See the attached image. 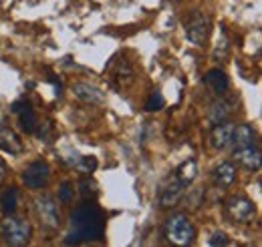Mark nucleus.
I'll return each instance as SVG.
<instances>
[{
    "instance_id": "nucleus-1",
    "label": "nucleus",
    "mask_w": 262,
    "mask_h": 247,
    "mask_svg": "<svg viewBox=\"0 0 262 247\" xmlns=\"http://www.w3.org/2000/svg\"><path fill=\"white\" fill-rule=\"evenodd\" d=\"M105 235V217L93 201H87L79 205L71 213V233L67 235L65 243H85V241H97Z\"/></svg>"
},
{
    "instance_id": "nucleus-2",
    "label": "nucleus",
    "mask_w": 262,
    "mask_h": 247,
    "mask_svg": "<svg viewBox=\"0 0 262 247\" xmlns=\"http://www.w3.org/2000/svg\"><path fill=\"white\" fill-rule=\"evenodd\" d=\"M165 237L173 245H192L196 239V227L186 213H176L165 221Z\"/></svg>"
},
{
    "instance_id": "nucleus-3",
    "label": "nucleus",
    "mask_w": 262,
    "mask_h": 247,
    "mask_svg": "<svg viewBox=\"0 0 262 247\" xmlns=\"http://www.w3.org/2000/svg\"><path fill=\"white\" fill-rule=\"evenodd\" d=\"M0 233H2L6 245L23 247L31 241L33 229H31V223H29L27 219H20V217H14V215H6V219H4L2 225H0Z\"/></svg>"
},
{
    "instance_id": "nucleus-4",
    "label": "nucleus",
    "mask_w": 262,
    "mask_h": 247,
    "mask_svg": "<svg viewBox=\"0 0 262 247\" xmlns=\"http://www.w3.org/2000/svg\"><path fill=\"white\" fill-rule=\"evenodd\" d=\"M34 211L40 221V227H45L47 231H57L61 227V211L53 195H40L34 201Z\"/></svg>"
},
{
    "instance_id": "nucleus-5",
    "label": "nucleus",
    "mask_w": 262,
    "mask_h": 247,
    "mask_svg": "<svg viewBox=\"0 0 262 247\" xmlns=\"http://www.w3.org/2000/svg\"><path fill=\"white\" fill-rule=\"evenodd\" d=\"M210 29L212 22L204 12H192V16L186 20V36L196 46H204V42L210 36Z\"/></svg>"
},
{
    "instance_id": "nucleus-6",
    "label": "nucleus",
    "mask_w": 262,
    "mask_h": 247,
    "mask_svg": "<svg viewBox=\"0 0 262 247\" xmlns=\"http://www.w3.org/2000/svg\"><path fill=\"white\" fill-rule=\"evenodd\" d=\"M49 179H51V167L45 161H34L23 173V181L29 189H42L49 183Z\"/></svg>"
},
{
    "instance_id": "nucleus-7",
    "label": "nucleus",
    "mask_w": 262,
    "mask_h": 247,
    "mask_svg": "<svg viewBox=\"0 0 262 247\" xmlns=\"http://www.w3.org/2000/svg\"><path fill=\"white\" fill-rule=\"evenodd\" d=\"M226 207L236 223H250L256 215V205L246 197H230Z\"/></svg>"
},
{
    "instance_id": "nucleus-8",
    "label": "nucleus",
    "mask_w": 262,
    "mask_h": 247,
    "mask_svg": "<svg viewBox=\"0 0 262 247\" xmlns=\"http://www.w3.org/2000/svg\"><path fill=\"white\" fill-rule=\"evenodd\" d=\"M234 127L236 125L228 123V121H222V123H216L212 133H210V145L216 149V151H224L232 145V135H234Z\"/></svg>"
},
{
    "instance_id": "nucleus-9",
    "label": "nucleus",
    "mask_w": 262,
    "mask_h": 247,
    "mask_svg": "<svg viewBox=\"0 0 262 247\" xmlns=\"http://www.w3.org/2000/svg\"><path fill=\"white\" fill-rule=\"evenodd\" d=\"M10 111H12L14 115H18V121H20L23 131H27V133H36V129H38V117H36L34 109L27 101H16Z\"/></svg>"
},
{
    "instance_id": "nucleus-10",
    "label": "nucleus",
    "mask_w": 262,
    "mask_h": 247,
    "mask_svg": "<svg viewBox=\"0 0 262 247\" xmlns=\"http://www.w3.org/2000/svg\"><path fill=\"white\" fill-rule=\"evenodd\" d=\"M234 157L236 161L246 167L248 171H260V165H262V157H260V147L254 143V145H248L244 149H238L234 151Z\"/></svg>"
},
{
    "instance_id": "nucleus-11",
    "label": "nucleus",
    "mask_w": 262,
    "mask_h": 247,
    "mask_svg": "<svg viewBox=\"0 0 262 247\" xmlns=\"http://www.w3.org/2000/svg\"><path fill=\"white\" fill-rule=\"evenodd\" d=\"M0 149L10 155H20L25 151V145H23L20 137L10 127L0 125Z\"/></svg>"
},
{
    "instance_id": "nucleus-12",
    "label": "nucleus",
    "mask_w": 262,
    "mask_h": 247,
    "mask_svg": "<svg viewBox=\"0 0 262 247\" xmlns=\"http://www.w3.org/2000/svg\"><path fill=\"white\" fill-rule=\"evenodd\" d=\"M73 93H75V96L79 101L89 103V105H101V103H105V93L101 89H97V87H93V85H87V83L73 85Z\"/></svg>"
},
{
    "instance_id": "nucleus-13",
    "label": "nucleus",
    "mask_w": 262,
    "mask_h": 247,
    "mask_svg": "<svg viewBox=\"0 0 262 247\" xmlns=\"http://www.w3.org/2000/svg\"><path fill=\"white\" fill-rule=\"evenodd\" d=\"M204 85H206L214 94L220 96V94H224L226 91H228L230 81H228V77H226L224 70H220V68H212V70L206 72V77H204Z\"/></svg>"
},
{
    "instance_id": "nucleus-14",
    "label": "nucleus",
    "mask_w": 262,
    "mask_h": 247,
    "mask_svg": "<svg viewBox=\"0 0 262 247\" xmlns=\"http://www.w3.org/2000/svg\"><path fill=\"white\" fill-rule=\"evenodd\" d=\"M184 197V185L173 179L169 185H165L162 189V195H160V207L162 209H169V207H176Z\"/></svg>"
},
{
    "instance_id": "nucleus-15",
    "label": "nucleus",
    "mask_w": 262,
    "mask_h": 247,
    "mask_svg": "<svg viewBox=\"0 0 262 247\" xmlns=\"http://www.w3.org/2000/svg\"><path fill=\"white\" fill-rule=\"evenodd\" d=\"M236 177H238V169H236V165L232 163V161H224V163H220L218 167H216V171H214V181H216V185L218 187H224V189H228L236 183Z\"/></svg>"
},
{
    "instance_id": "nucleus-16",
    "label": "nucleus",
    "mask_w": 262,
    "mask_h": 247,
    "mask_svg": "<svg viewBox=\"0 0 262 247\" xmlns=\"http://www.w3.org/2000/svg\"><path fill=\"white\" fill-rule=\"evenodd\" d=\"M254 129L250 125H238L234 127V135H232V145H234V151L238 149H244L248 145H254Z\"/></svg>"
},
{
    "instance_id": "nucleus-17",
    "label": "nucleus",
    "mask_w": 262,
    "mask_h": 247,
    "mask_svg": "<svg viewBox=\"0 0 262 247\" xmlns=\"http://www.w3.org/2000/svg\"><path fill=\"white\" fill-rule=\"evenodd\" d=\"M198 177V161L196 159H188L184 161L178 169H176V179L182 183L184 187L192 185Z\"/></svg>"
},
{
    "instance_id": "nucleus-18",
    "label": "nucleus",
    "mask_w": 262,
    "mask_h": 247,
    "mask_svg": "<svg viewBox=\"0 0 262 247\" xmlns=\"http://www.w3.org/2000/svg\"><path fill=\"white\" fill-rule=\"evenodd\" d=\"M16 207H18V189L16 187H10L6 189L2 195H0V211L6 215H14L16 213Z\"/></svg>"
},
{
    "instance_id": "nucleus-19",
    "label": "nucleus",
    "mask_w": 262,
    "mask_h": 247,
    "mask_svg": "<svg viewBox=\"0 0 262 247\" xmlns=\"http://www.w3.org/2000/svg\"><path fill=\"white\" fill-rule=\"evenodd\" d=\"M71 165H73L79 173H83V175H91V173L97 169V159H95V157H89V155H83V157L77 155V159H73Z\"/></svg>"
},
{
    "instance_id": "nucleus-20",
    "label": "nucleus",
    "mask_w": 262,
    "mask_h": 247,
    "mask_svg": "<svg viewBox=\"0 0 262 247\" xmlns=\"http://www.w3.org/2000/svg\"><path fill=\"white\" fill-rule=\"evenodd\" d=\"M230 115V105L226 101H216L212 107H210V121L216 125V123H222V121H226Z\"/></svg>"
},
{
    "instance_id": "nucleus-21",
    "label": "nucleus",
    "mask_w": 262,
    "mask_h": 247,
    "mask_svg": "<svg viewBox=\"0 0 262 247\" xmlns=\"http://www.w3.org/2000/svg\"><path fill=\"white\" fill-rule=\"evenodd\" d=\"M133 79H135V72L129 66V62L121 61L119 66H117V70H115V81L125 89V87H129L131 83H133Z\"/></svg>"
},
{
    "instance_id": "nucleus-22",
    "label": "nucleus",
    "mask_w": 262,
    "mask_h": 247,
    "mask_svg": "<svg viewBox=\"0 0 262 247\" xmlns=\"http://www.w3.org/2000/svg\"><path fill=\"white\" fill-rule=\"evenodd\" d=\"M165 107V96L160 91H156V93H151V96L147 98V103H145V111H149V113H156V111H162Z\"/></svg>"
},
{
    "instance_id": "nucleus-23",
    "label": "nucleus",
    "mask_w": 262,
    "mask_h": 247,
    "mask_svg": "<svg viewBox=\"0 0 262 247\" xmlns=\"http://www.w3.org/2000/svg\"><path fill=\"white\" fill-rule=\"evenodd\" d=\"M79 187H81V195H83V199H87V201H89V199L93 201V199L99 195L97 183H95L93 179H83Z\"/></svg>"
},
{
    "instance_id": "nucleus-24",
    "label": "nucleus",
    "mask_w": 262,
    "mask_h": 247,
    "mask_svg": "<svg viewBox=\"0 0 262 247\" xmlns=\"http://www.w3.org/2000/svg\"><path fill=\"white\" fill-rule=\"evenodd\" d=\"M73 197H75L73 183H71V181H65V183L61 185V189H59V201H61V203H65V205H69V203L73 201Z\"/></svg>"
},
{
    "instance_id": "nucleus-25",
    "label": "nucleus",
    "mask_w": 262,
    "mask_h": 247,
    "mask_svg": "<svg viewBox=\"0 0 262 247\" xmlns=\"http://www.w3.org/2000/svg\"><path fill=\"white\" fill-rule=\"evenodd\" d=\"M226 53H228V38H226V32L222 31L218 38V46H216V57H226Z\"/></svg>"
},
{
    "instance_id": "nucleus-26",
    "label": "nucleus",
    "mask_w": 262,
    "mask_h": 247,
    "mask_svg": "<svg viewBox=\"0 0 262 247\" xmlns=\"http://www.w3.org/2000/svg\"><path fill=\"white\" fill-rule=\"evenodd\" d=\"M208 243L210 245H228V237H226V233H222V231H218V233H214L210 239H208Z\"/></svg>"
},
{
    "instance_id": "nucleus-27",
    "label": "nucleus",
    "mask_w": 262,
    "mask_h": 247,
    "mask_svg": "<svg viewBox=\"0 0 262 247\" xmlns=\"http://www.w3.org/2000/svg\"><path fill=\"white\" fill-rule=\"evenodd\" d=\"M8 177V167H6V163L2 161V157H0V185L4 183V179Z\"/></svg>"
}]
</instances>
